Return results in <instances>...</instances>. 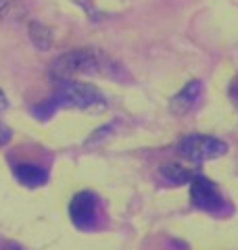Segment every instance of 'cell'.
<instances>
[{
    "label": "cell",
    "mask_w": 238,
    "mask_h": 250,
    "mask_svg": "<svg viewBox=\"0 0 238 250\" xmlns=\"http://www.w3.org/2000/svg\"><path fill=\"white\" fill-rule=\"evenodd\" d=\"M6 106H9V100H6V96H4V92L2 90H0V113H2L4 111V108Z\"/></svg>",
    "instance_id": "obj_12"
},
{
    "label": "cell",
    "mask_w": 238,
    "mask_h": 250,
    "mask_svg": "<svg viewBox=\"0 0 238 250\" xmlns=\"http://www.w3.org/2000/svg\"><path fill=\"white\" fill-rule=\"evenodd\" d=\"M190 202H192L196 208L211 210V213L221 210L226 205L219 190L215 188V184L209 182V179L203 175H196L192 182H190Z\"/></svg>",
    "instance_id": "obj_4"
},
{
    "label": "cell",
    "mask_w": 238,
    "mask_h": 250,
    "mask_svg": "<svg viewBox=\"0 0 238 250\" xmlns=\"http://www.w3.org/2000/svg\"><path fill=\"white\" fill-rule=\"evenodd\" d=\"M13 173H15V177H17L23 186H27V188H38V186L46 184V179H48V175H46V171L42 167L31 165V163H21V165H15Z\"/></svg>",
    "instance_id": "obj_7"
},
{
    "label": "cell",
    "mask_w": 238,
    "mask_h": 250,
    "mask_svg": "<svg viewBox=\"0 0 238 250\" xmlns=\"http://www.w3.org/2000/svg\"><path fill=\"white\" fill-rule=\"evenodd\" d=\"M11 129L9 127H6V125H2V123H0V144H6V142H9V140H11Z\"/></svg>",
    "instance_id": "obj_11"
},
{
    "label": "cell",
    "mask_w": 238,
    "mask_h": 250,
    "mask_svg": "<svg viewBox=\"0 0 238 250\" xmlns=\"http://www.w3.org/2000/svg\"><path fill=\"white\" fill-rule=\"evenodd\" d=\"M161 175L171 184H186V182H192L198 173H194V171H190L182 165H165L161 169Z\"/></svg>",
    "instance_id": "obj_9"
},
{
    "label": "cell",
    "mask_w": 238,
    "mask_h": 250,
    "mask_svg": "<svg viewBox=\"0 0 238 250\" xmlns=\"http://www.w3.org/2000/svg\"><path fill=\"white\" fill-rule=\"evenodd\" d=\"M96 213H98V198L90 190L77 192L69 205V217L79 229L92 228L96 223Z\"/></svg>",
    "instance_id": "obj_5"
},
{
    "label": "cell",
    "mask_w": 238,
    "mask_h": 250,
    "mask_svg": "<svg viewBox=\"0 0 238 250\" xmlns=\"http://www.w3.org/2000/svg\"><path fill=\"white\" fill-rule=\"evenodd\" d=\"M15 11V0H0V17H11Z\"/></svg>",
    "instance_id": "obj_10"
},
{
    "label": "cell",
    "mask_w": 238,
    "mask_h": 250,
    "mask_svg": "<svg viewBox=\"0 0 238 250\" xmlns=\"http://www.w3.org/2000/svg\"><path fill=\"white\" fill-rule=\"evenodd\" d=\"M178 152L194 163H203V161L219 159L221 154L228 152V146H226V142H221L219 138L196 134V136L182 138L178 144Z\"/></svg>",
    "instance_id": "obj_3"
},
{
    "label": "cell",
    "mask_w": 238,
    "mask_h": 250,
    "mask_svg": "<svg viewBox=\"0 0 238 250\" xmlns=\"http://www.w3.org/2000/svg\"><path fill=\"white\" fill-rule=\"evenodd\" d=\"M29 40L34 42L36 48L40 50H48L50 44H52V31L48 25H42V23L38 21H31L29 23Z\"/></svg>",
    "instance_id": "obj_8"
},
{
    "label": "cell",
    "mask_w": 238,
    "mask_h": 250,
    "mask_svg": "<svg viewBox=\"0 0 238 250\" xmlns=\"http://www.w3.org/2000/svg\"><path fill=\"white\" fill-rule=\"evenodd\" d=\"M111 61L100 57L96 50L90 48H79L71 50L67 54H63L61 59H57L50 67V75L54 82H73L77 75H90V73H107L109 71Z\"/></svg>",
    "instance_id": "obj_1"
},
{
    "label": "cell",
    "mask_w": 238,
    "mask_h": 250,
    "mask_svg": "<svg viewBox=\"0 0 238 250\" xmlns=\"http://www.w3.org/2000/svg\"><path fill=\"white\" fill-rule=\"evenodd\" d=\"M234 100H236V103H238V90L234 92Z\"/></svg>",
    "instance_id": "obj_14"
},
{
    "label": "cell",
    "mask_w": 238,
    "mask_h": 250,
    "mask_svg": "<svg viewBox=\"0 0 238 250\" xmlns=\"http://www.w3.org/2000/svg\"><path fill=\"white\" fill-rule=\"evenodd\" d=\"M105 98L102 94L90 83L84 82H63L59 85L57 94L40 108H48L54 111L57 106H75V108H90V106H102Z\"/></svg>",
    "instance_id": "obj_2"
},
{
    "label": "cell",
    "mask_w": 238,
    "mask_h": 250,
    "mask_svg": "<svg viewBox=\"0 0 238 250\" xmlns=\"http://www.w3.org/2000/svg\"><path fill=\"white\" fill-rule=\"evenodd\" d=\"M0 250H23L19 244H15V242H6V244L0 248Z\"/></svg>",
    "instance_id": "obj_13"
},
{
    "label": "cell",
    "mask_w": 238,
    "mask_h": 250,
    "mask_svg": "<svg viewBox=\"0 0 238 250\" xmlns=\"http://www.w3.org/2000/svg\"><path fill=\"white\" fill-rule=\"evenodd\" d=\"M201 92H203V83L198 82V80H192V82H188L184 88H182L178 94H176V98L171 100V111L173 113H188L190 108H192L196 104V100L201 98Z\"/></svg>",
    "instance_id": "obj_6"
}]
</instances>
